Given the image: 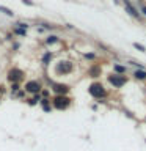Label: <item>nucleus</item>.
I'll use <instances>...</instances> for the list:
<instances>
[{"instance_id":"nucleus-1","label":"nucleus","mask_w":146,"mask_h":151,"mask_svg":"<svg viewBox=\"0 0 146 151\" xmlns=\"http://www.w3.org/2000/svg\"><path fill=\"white\" fill-rule=\"evenodd\" d=\"M89 94L94 98H104L107 93H105V88H104L101 83H93L91 87H89Z\"/></svg>"},{"instance_id":"nucleus-2","label":"nucleus","mask_w":146,"mask_h":151,"mask_svg":"<svg viewBox=\"0 0 146 151\" xmlns=\"http://www.w3.org/2000/svg\"><path fill=\"white\" fill-rule=\"evenodd\" d=\"M69 102H71L69 98H66V96H57L54 99V107L58 109V110H63V109H66V107L69 106Z\"/></svg>"},{"instance_id":"nucleus-3","label":"nucleus","mask_w":146,"mask_h":151,"mask_svg":"<svg viewBox=\"0 0 146 151\" xmlns=\"http://www.w3.org/2000/svg\"><path fill=\"white\" fill-rule=\"evenodd\" d=\"M71 71H72V63H69V61H60L58 65H57V73H63V74H69Z\"/></svg>"},{"instance_id":"nucleus-4","label":"nucleus","mask_w":146,"mask_h":151,"mask_svg":"<svg viewBox=\"0 0 146 151\" xmlns=\"http://www.w3.org/2000/svg\"><path fill=\"white\" fill-rule=\"evenodd\" d=\"M108 80H110V83L113 85V87H116V88H120L122 87V85L126 83V77L124 76H116V74H113L108 77Z\"/></svg>"},{"instance_id":"nucleus-5","label":"nucleus","mask_w":146,"mask_h":151,"mask_svg":"<svg viewBox=\"0 0 146 151\" xmlns=\"http://www.w3.org/2000/svg\"><path fill=\"white\" fill-rule=\"evenodd\" d=\"M25 90L30 93H39L41 85H39V82H36V80H30V82L25 83Z\"/></svg>"},{"instance_id":"nucleus-6","label":"nucleus","mask_w":146,"mask_h":151,"mask_svg":"<svg viewBox=\"0 0 146 151\" xmlns=\"http://www.w3.org/2000/svg\"><path fill=\"white\" fill-rule=\"evenodd\" d=\"M124 6H126V9H127V13L130 14V16H134V17H140V13L137 11V9L130 5V2L129 0H124Z\"/></svg>"},{"instance_id":"nucleus-7","label":"nucleus","mask_w":146,"mask_h":151,"mask_svg":"<svg viewBox=\"0 0 146 151\" xmlns=\"http://www.w3.org/2000/svg\"><path fill=\"white\" fill-rule=\"evenodd\" d=\"M22 77V71H19V69H13V71H9V74H8V79L11 80V82H16V80H19Z\"/></svg>"},{"instance_id":"nucleus-8","label":"nucleus","mask_w":146,"mask_h":151,"mask_svg":"<svg viewBox=\"0 0 146 151\" xmlns=\"http://www.w3.org/2000/svg\"><path fill=\"white\" fill-rule=\"evenodd\" d=\"M54 91H55V93H58V94H66V93L69 91V88H68V85L57 83V85H54Z\"/></svg>"},{"instance_id":"nucleus-9","label":"nucleus","mask_w":146,"mask_h":151,"mask_svg":"<svg viewBox=\"0 0 146 151\" xmlns=\"http://www.w3.org/2000/svg\"><path fill=\"white\" fill-rule=\"evenodd\" d=\"M134 76H135L137 79H145L146 77V73H145V71H135Z\"/></svg>"},{"instance_id":"nucleus-10","label":"nucleus","mask_w":146,"mask_h":151,"mask_svg":"<svg viewBox=\"0 0 146 151\" xmlns=\"http://www.w3.org/2000/svg\"><path fill=\"white\" fill-rule=\"evenodd\" d=\"M41 104H42V109H44L46 112H49V110H50V106H49V102H47V99H42Z\"/></svg>"},{"instance_id":"nucleus-11","label":"nucleus","mask_w":146,"mask_h":151,"mask_svg":"<svg viewBox=\"0 0 146 151\" xmlns=\"http://www.w3.org/2000/svg\"><path fill=\"white\" fill-rule=\"evenodd\" d=\"M134 47H135V49H138L140 52H146V47L141 46V44H138V42H134Z\"/></svg>"},{"instance_id":"nucleus-12","label":"nucleus","mask_w":146,"mask_h":151,"mask_svg":"<svg viewBox=\"0 0 146 151\" xmlns=\"http://www.w3.org/2000/svg\"><path fill=\"white\" fill-rule=\"evenodd\" d=\"M46 41H47V44H54V42L58 41V38H57V36H49Z\"/></svg>"},{"instance_id":"nucleus-13","label":"nucleus","mask_w":146,"mask_h":151,"mask_svg":"<svg viewBox=\"0 0 146 151\" xmlns=\"http://www.w3.org/2000/svg\"><path fill=\"white\" fill-rule=\"evenodd\" d=\"M52 58V54H50V52H47V54L44 55V58H42V61H44V63L47 65V63H49V60Z\"/></svg>"},{"instance_id":"nucleus-14","label":"nucleus","mask_w":146,"mask_h":151,"mask_svg":"<svg viewBox=\"0 0 146 151\" xmlns=\"http://www.w3.org/2000/svg\"><path fill=\"white\" fill-rule=\"evenodd\" d=\"M115 71H118V73H126V68L124 66H120V65H115Z\"/></svg>"},{"instance_id":"nucleus-15","label":"nucleus","mask_w":146,"mask_h":151,"mask_svg":"<svg viewBox=\"0 0 146 151\" xmlns=\"http://www.w3.org/2000/svg\"><path fill=\"white\" fill-rule=\"evenodd\" d=\"M99 71H101V69H99V68H91V71H89V73L93 74V77H96V74L99 73Z\"/></svg>"},{"instance_id":"nucleus-16","label":"nucleus","mask_w":146,"mask_h":151,"mask_svg":"<svg viewBox=\"0 0 146 151\" xmlns=\"http://www.w3.org/2000/svg\"><path fill=\"white\" fill-rule=\"evenodd\" d=\"M141 11H143V14L146 16V5H143V6H141Z\"/></svg>"},{"instance_id":"nucleus-17","label":"nucleus","mask_w":146,"mask_h":151,"mask_svg":"<svg viewBox=\"0 0 146 151\" xmlns=\"http://www.w3.org/2000/svg\"><path fill=\"white\" fill-rule=\"evenodd\" d=\"M22 2H24V3H27V5H33V3L30 2V0H22Z\"/></svg>"}]
</instances>
